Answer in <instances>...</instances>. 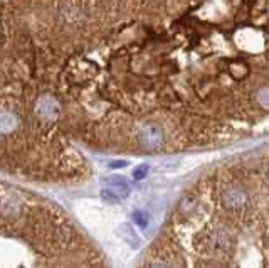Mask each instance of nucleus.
<instances>
[{
	"label": "nucleus",
	"instance_id": "obj_3",
	"mask_svg": "<svg viewBox=\"0 0 269 268\" xmlns=\"http://www.w3.org/2000/svg\"><path fill=\"white\" fill-rule=\"evenodd\" d=\"M0 268H109L106 256L56 202L0 180Z\"/></svg>",
	"mask_w": 269,
	"mask_h": 268
},
{
	"label": "nucleus",
	"instance_id": "obj_4",
	"mask_svg": "<svg viewBox=\"0 0 269 268\" xmlns=\"http://www.w3.org/2000/svg\"><path fill=\"white\" fill-rule=\"evenodd\" d=\"M108 184H109V187L114 191V194H116L118 198H126V196L130 194L128 180L122 176H111L108 179Z\"/></svg>",
	"mask_w": 269,
	"mask_h": 268
},
{
	"label": "nucleus",
	"instance_id": "obj_5",
	"mask_svg": "<svg viewBox=\"0 0 269 268\" xmlns=\"http://www.w3.org/2000/svg\"><path fill=\"white\" fill-rule=\"evenodd\" d=\"M148 174V166H140V167H136L135 169V172H133V176H135V179H143L145 176Z\"/></svg>",
	"mask_w": 269,
	"mask_h": 268
},
{
	"label": "nucleus",
	"instance_id": "obj_6",
	"mask_svg": "<svg viewBox=\"0 0 269 268\" xmlns=\"http://www.w3.org/2000/svg\"><path fill=\"white\" fill-rule=\"evenodd\" d=\"M133 218H135V221L140 224V226H146V215H143L141 211H136L133 215Z\"/></svg>",
	"mask_w": 269,
	"mask_h": 268
},
{
	"label": "nucleus",
	"instance_id": "obj_2",
	"mask_svg": "<svg viewBox=\"0 0 269 268\" xmlns=\"http://www.w3.org/2000/svg\"><path fill=\"white\" fill-rule=\"evenodd\" d=\"M138 268H267V158L222 164L187 187Z\"/></svg>",
	"mask_w": 269,
	"mask_h": 268
},
{
	"label": "nucleus",
	"instance_id": "obj_1",
	"mask_svg": "<svg viewBox=\"0 0 269 268\" xmlns=\"http://www.w3.org/2000/svg\"><path fill=\"white\" fill-rule=\"evenodd\" d=\"M267 4L4 0L0 123L52 154L246 139L269 108Z\"/></svg>",
	"mask_w": 269,
	"mask_h": 268
}]
</instances>
